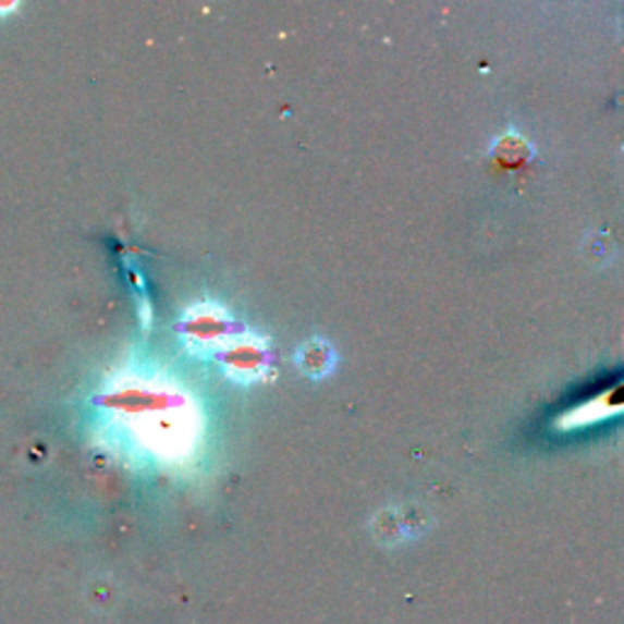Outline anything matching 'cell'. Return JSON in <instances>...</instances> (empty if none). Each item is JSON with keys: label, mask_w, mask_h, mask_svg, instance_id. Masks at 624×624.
<instances>
[{"label": "cell", "mask_w": 624, "mask_h": 624, "mask_svg": "<svg viewBox=\"0 0 624 624\" xmlns=\"http://www.w3.org/2000/svg\"><path fill=\"white\" fill-rule=\"evenodd\" d=\"M295 362H298L303 374L322 378L334 368V352L332 346L325 344L322 340H310L301 346L298 354H295Z\"/></svg>", "instance_id": "obj_1"}]
</instances>
